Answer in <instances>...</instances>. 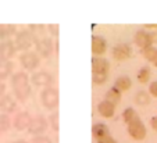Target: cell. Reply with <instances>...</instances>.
Instances as JSON below:
<instances>
[{"label": "cell", "mask_w": 157, "mask_h": 143, "mask_svg": "<svg viewBox=\"0 0 157 143\" xmlns=\"http://www.w3.org/2000/svg\"><path fill=\"white\" fill-rule=\"evenodd\" d=\"M127 131L131 139L136 140V142L145 140L146 136H147V129H146V125L143 124V121L140 119V117H138L133 121H131L129 124H127Z\"/></svg>", "instance_id": "obj_1"}, {"label": "cell", "mask_w": 157, "mask_h": 143, "mask_svg": "<svg viewBox=\"0 0 157 143\" xmlns=\"http://www.w3.org/2000/svg\"><path fill=\"white\" fill-rule=\"evenodd\" d=\"M33 43H35V38H33V35L29 32V29H21L15 33L14 45H15L17 50L28 51L32 47Z\"/></svg>", "instance_id": "obj_2"}, {"label": "cell", "mask_w": 157, "mask_h": 143, "mask_svg": "<svg viewBox=\"0 0 157 143\" xmlns=\"http://www.w3.org/2000/svg\"><path fill=\"white\" fill-rule=\"evenodd\" d=\"M40 101L44 108L54 110L59 106V90L56 88H44L40 92Z\"/></svg>", "instance_id": "obj_3"}, {"label": "cell", "mask_w": 157, "mask_h": 143, "mask_svg": "<svg viewBox=\"0 0 157 143\" xmlns=\"http://www.w3.org/2000/svg\"><path fill=\"white\" fill-rule=\"evenodd\" d=\"M54 43L50 38H40L38 40H35V49H36V53H38L39 57H43V58H48L53 54L54 47Z\"/></svg>", "instance_id": "obj_4"}, {"label": "cell", "mask_w": 157, "mask_h": 143, "mask_svg": "<svg viewBox=\"0 0 157 143\" xmlns=\"http://www.w3.org/2000/svg\"><path fill=\"white\" fill-rule=\"evenodd\" d=\"M20 63L24 70L32 71V70L39 67V64H40V57L38 56L36 51L28 50V51H24V53L20 56Z\"/></svg>", "instance_id": "obj_5"}, {"label": "cell", "mask_w": 157, "mask_h": 143, "mask_svg": "<svg viewBox=\"0 0 157 143\" xmlns=\"http://www.w3.org/2000/svg\"><path fill=\"white\" fill-rule=\"evenodd\" d=\"M48 126H49L48 119L44 118L43 115H36V117H32L27 131L31 135H33V136H39V135H43L46 132Z\"/></svg>", "instance_id": "obj_6"}, {"label": "cell", "mask_w": 157, "mask_h": 143, "mask_svg": "<svg viewBox=\"0 0 157 143\" xmlns=\"http://www.w3.org/2000/svg\"><path fill=\"white\" fill-rule=\"evenodd\" d=\"M53 75L48 71H38L31 77V82H32L35 86L38 88H50L52 84H53Z\"/></svg>", "instance_id": "obj_7"}, {"label": "cell", "mask_w": 157, "mask_h": 143, "mask_svg": "<svg viewBox=\"0 0 157 143\" xmlns=\"http://www.w3.org/2000/svg\"><path fill=\"white\" fill-rule=\"evenodd\" d=\"M111 54L117 61H125L132 56V47L129 43H117L111 50Z\"/></svg>", "instance_id": "obj_8"}, {"label": "cell", "mask_w": 157, "mask_h": 143, "mask_svg": "<svg viewBox=\"0 0 157 143\" xmlns=\"http://www.w3.org/2000/svg\"><path fill=\"white\" fill-rule=\"evenodd\" d=\"M110 71V63L109 60L104 57H95L92 58V74H101V75H109Z\"/></svg>", "instance_id": "obj_9"}, {"label": "cell", "mask_w": 157, "mask_h": 143, "mask_svg": "<svg viewBox=\"0 0 157 143\" xmlns=\"http://www.w3.org/2000/svg\"><path fill=\"white\" fill-rule=\"evenodd\" d=\"M11 88L13 90H18L29 85V77L25 71H17L15 74L11 75Z\"/></svg>", "instance_id": "obj_10"}, {"label": "cell", "mask_w": 157, "mask_h": 143, "mask_svg": "<svg viewBox=\"0 0 157 143\" xmlns=\"http://www.w3.org/2000/svg\"><path fill=\"white\" fill-rule=\"evenodd\" d=\"M31 119H32V117L28 111H20L13 119V126L17 131H25V129H28Z\"/></svg>", "instance_id": "obj_11"}, {"label": "cell", "mask_w": 157, "mask_h": 143, "mask_svg": "<svg viewBox=\"0 0 157 143\" xmlns=\"http://www.w3.org/2000/svg\"><path fill=\"white\" fill-rule=\"evenodd\" d=\"M107 50V40L100 35L92 36V53L95 57H101Z\"/></svg>", "instance_id": "obj_12"}, {"label": "cell", "mask_w": 157, "mask_h": 143, "mask_svg": "<svg viewBox=\"0 0 157 143\" xmlns=\"http://www.w3.org/2000/svg\"><path fill=\"white\" fill-rule=\"evenodd\" d=\"M15 45L11 39L0 42V60H10L15 54Z\"/></svg>", "instance_id": "obj_13"}, {"label": "cell", "mask_w": 157, "mask_h": 143, "mask_svg": "<svg viewBox=\"0 0 157 143\" xmlns=\"http://www.w3.org/2000/svg\"><path fill=\"white\" fill-rule=\"evenodd\" d=\"M0 110L4 114H11L17 110V100L11 95H4L0 97Z\"/></svg>", "instance_id": "obj_14"}, {"label": "cell", "mask_w": 157, "mask_h": 143, "mask_svg": "<svg viewBox=\"0 0 157 143\" xmlns=\"http://www.w3.org/2000/svg\"><path fill=\"white\" fill-rule=\"evenodd\" d=\"M133 40L138 46L140 47V50L145 47H149L151 46V40H150V32H147L146 29H138L135 32V36H133Z\"/></svg>", "instance_id": "obj_15"}, {"label": "cell", "mask_w": 157, "mask_h": 143, "mask_svg": "<svg viewBox=\"0 0 157 143\" xmlns=\"http://www.w3.org/2000/svg\"><path fill=\"white\" fill-rule=\"evenodd\" d=\"M92 136L95 137L96 142H99V140H101V139H104V137L110 136L109 126H107L106 124H103V122H96L95 125L92 126Z\"/></svg>", "instance_id": "obj_16"}, {"label": "cell", "mask_w": 157, "mask_h": 143, "mask_svg": "<svg viewBox=\"0 0 157 143\" xmlns=\"http://www.w3.org/2000/svg\"><path fill=\"white\" fill-rule=\"evenodd\" d=\"M98 113L103 118H113L114 114H116V106L109 103L107 100H103L98 104Z\"/></svg>", "instance_id": "obj_17"}, {"label": "cell", "mask_w": 157, "mask_h": 143, "mask_svg": "<svg viewBox=\"0 0 157 143\" xmlns=\"http://www.w3.org/2000/svg\"><path fill=\"white\" fill-rule=\"evenodd\" d=\"M14 71V64L11 60H0V81L10 78Z\"/></svg>", "instance_id": "obj_18"}, {"label": "cell", "mask_w": 157, "mask_h": 143, "mask_svg": "<svg viewBox=\"0 0 157 143\" xmlns=\"http://www.w3.org/2000/svg\"><path fill=\"white\" fill-rule=\"evenodd\" d=\"M114 88H117L121 93L128 92V90L132 88V79H131L128 75H121V77H118L116 79V82H114Z\"/></svg>", "instance_id": "obj_19"}, {"label": "cell", "mask_w": 157, "mask_h": 143, "mask_svg": "<svg viewBox=\"0 0 157 143\" xmlns=\"http://www.w3.org/2000/svg\"><path fill=\"white\" fill-rule=\"evenodd\" d=\"M17 27L13 24H0V39L2 40H9L11 36L17 33Z\"/></svg>", "instance_id": "obj_20"}, {"label": "cell", "mask_w": 157, "mask_h": 143, "mask_svg": "<svg viewBox=\"0 0 157 143\" xmlns=\"http://www.w3.org/2000/svg\"><path fill=\"white\" fill-rule=\"evenodd\" d=\"M121 99H122V93L120 92L117 88L111 86V88H110V89L106 92V99H104V100H107L109 103H111V104L117 106L120 101H121Z\"/></svg>", "instance_id": "obj_21"}, {"label": "cell", "mask_w": 157, "mask_h": 143, "mask_svg": "<svg viewBox=\"0 0 157 143\" xmlns=\"http://www.w3.org/2000/svg\"><path fill=\"white\" fill-rule=\"evenodd\" d=\"M150 93L146 92V90H139V92L135 93V97H133V100H135V103H136L138 106H147L149 103H150Z\"/></svg>", "instance_id": "obj_22"}, {"label": "cell", "mask_w": 157, "mask_h": 143, "mask_svg": "<svg viewBox=\"0 0 157 143\" xmlns=\"http://www.w3.org/2000/svg\"><path fill=\"white\" fill-rule=\"evenodd\" d=\"M136 78H138V82H139V84H147L149 81H150V78H151L150 68H149L147 66L140 67V70L136 74Z\"/></svg>", "instance_id": "obj_23"}, {"label": "cell", "mask_w": 157, "mask_h": 143, "mask_svg": "<svg viewBox=\"0 0 157 143\" xmlns=\"http://www.w3.org/2000/svg\"><path fill=\"white\" fill-rule=\"evenodd\" d=\"M29 32L33 35V38H35V40H38V39L40 38H44V33H46V31H48V28L44 27V25H36V24H32L29 25Z\"/></svg>", "instance_id": "obj_24"}, {"label": "cell", "mask_w": 157, "mask_h": 143, "mask_svg": "<svg viewBox=\"0 0 157 143\" xmlns=\"http://www.w3.org/2000/svg\"><path fill=\"white\" fill-rule=\"evenodd\" d=\"M31 93H32V88H31V85H28V86L22 88V89H18V90H14V95H15V99L20 101H25L29 99Z\"/></svg>", "instance_id": "obj_25"}, {"label": "cell", "mask_w": 157, "mask_h": 143, "mask_svg": "<svg viewBox=\"0 0 157 143\" xmlns=\"http://www.w3.org/2000/svg\"><path fill=\"white\" fill-rule=\"evenodd\" d=\"M138 117H139V114H138V111L133 107H127L122 111V121H124L125 124H129L131 121H133V119L138 118Z\"/></svg>", "instance_id": "obj_26"}, {"label": "cell", "mask_w": 157, "mask_h": 143, "mask_svg": "<svg viewBox=\"0 0 157 143\" xmlns=\"http://www.w3.org/2000/svg\"><path fill=\"white\" fill-rule=\"evenodd\" d=\"M13 126V121L10 118L9 114H0V134L2 132H7Z\"/></svg>", "instance_id": "obj_27"}, {"label": "cell", "mask_w": 157, "mask_h": 143, "mask_svg": "<svg viewBox=\"0 0 157 143\" xmlns=\"http://www.w3.org/2000/svg\"><path fill=\"white\" fill-rule=\"evenodd\" d=\"M156 53H157V47H154L153 45L151 46H149V47H145V49H142V54H143V57H145L147 61H153V58H154V56H156Z\"/></svg>", "instance_id": "obj_28"}, {"label": "cell", "mask_w": 157, "mask_h": 143, "mask_svg": "<svg viewBox=\"0 0 157 143\" xmlns=\"http://www.w3.org/2000/svg\"><path fill=\"white\" fill-rule=\"evenodd\" d=\"M48 122H49V125L52 126V129H53L54 132L59 131V114H57V113L50 114V115H49Z\"/></svg>", "instance_id": "obj_29"}, {"label": "cell", "mask_w": 157, "mask_h": 143, "mask_svg": "<svg viewBox=\"0 0 157 143\" xmlns=\"http://www.w3.org/2000/svg\"><path fill=\"white\" fill-rule=\"evenodd\" d=\"M109 75H101V74H92V82L93 85H104L107 81Z\"/></svg>", "instance_id": "obj_30"}, {"label": "cell", "mask_w": 157, "mask_h": 143, "mask_svg": "<svg viewBox=\"0 0 157 143\" xmlns=\"http://www.w3.org/2000/svg\"><path fill=\"white\" fill-rule=\"evenodd\" d=\"M29 143H53L50 137L44 136V135H39V136H33L29 140Z\"/></svg>", "instance_id": "obj_31"}, {"label": "cell", "mask_w": 157, "mask_h": 143, "mask_svg": "<svg viewBox=\"0 0 157 143\" xmlns=\"http://www.w3.org/2000/svg\"><path fill=\"white\" fill-rule=\"evenodd\" d=\"M149 93L153 97H157V81H153L150 85H149Z\"/></svg>", "instance_id": "obj_32"}, {"label": "cell", "mask_w": 157, "mask_h": 143, "mask_svg": "<svg viewBox=\"0 0 157 143\" xmlns=\"http://www.w3.org/2000/svg\"><path fill=\"white\" fill-rule=\"evenodd\" d=\"M48 31L52 33V36H57V35H59V25H56V24L49 25V27H48Z\"/></svg>", "instance_id": "obj_33"}, {"label": "cell", "mask_w": 157, "mask_h": 143, "mask_svg": "<svg viewBox=\"0 0 157 143\" xmlns=\"http://www.w3.org/2000/svg\"><path fill=\"white\" fill-rule=\"evenodd\" d=\"M98 143H118V142H117V140L114 139V137L111 136V135H110V136H107V137H104V139L99 140Z\"/></svg>", "instance_id": "obj_34"}, {"label": "cell", "mask_w": 157, "mask_h": 143, "mask_svg": "<svg viewBox=\"0 0 157 143\" xmlns=\"http://www.w3.org/2000/svg\"><path fill=\"white\" fill-rule=\"evenodd\" d=\"M150 126H151L153 131L157 132V115H154V117H151L150 118Z\"/></svg>", "instance_id": "obj_35"}, {"label": "cell", "mask_w": 157, "mask_h": 143, "mask_svg": "<svg viewBox=\"0 0 157 143\" xmlns=\"http://www.w3.org/2000/svg\"><path fill=\"white\" fill-rule=\"evenodd\" d=\"M150 40H151V45H157V31H151L150 32Z\"/></svg>", "instance_id": "obj_36"}, {"label": "cell", "mask_w": 157, "mask_h": 143, "mask_svg": "<svg viewBox=\"0 0 157 143\" xmlns=\"http://www.w3.org/2000/svg\"><path fill=\"white\" fill-rule=\"evenodd\" d=\"M6 84H4L3 81H0V97H3L4 95H6Z\"/></svg>", "instance_id": "obj_37"}, {"label": "cell", "mask_w": 157, "mask_h": 143, "mask_svg": "<svg viewBox=\"0 0 157 143\" xmlns=\"http://www.w3.org/2000/svg\"><path fill=\"white\" fill-rule=\"evenodd\" d=\"M146 29H153V31H157V24H146L145 25Z\"/></svg>", "instance_id": "obj_38"}, {"label": "cell", "mask_w": 157, "mask_h": 143, "mask_svg": "<svg viewBox=\"0 0 157 143\" xmlns=\"http://www.w3.org/2000/svg\"><path fill=\"white\" fill-rule=\"evenodd\" d=\"M13 143H29V142H27L25 139H18V140H15V142H13Z\"/></svg>", "instance_id": "obj_39"}, {"label": "cell", "mask_w": 157, "mask_h": 143, "mask_svg": "<svg viewBox=\"0 0 157 143\" xmlns=\"http://www.w3.org/2000/svg\"><path fill=\"white\" fill-rule=\"evenodd\" d=\"M151 63H153V66L157 67V53H156V56H154V58H153V61H151Z\"/></svg>", "instance_id": "obj_40"}]
</instances>
